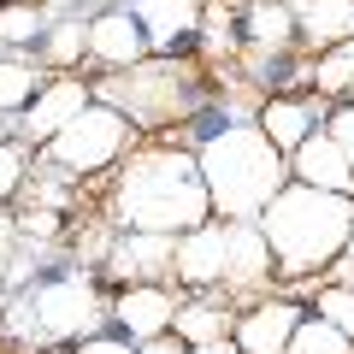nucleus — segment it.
I'll use <instances>...</instances> for the list:
<instances>
[{"label": "nucleus", "mask_w": 354, "mask_h": 354, "mask_svg": "<svg viewBox=\"0 0 354 354\" xmlns=\"http://www.w3.org/2000/svg\"><path fill=\"white\" fill-rule=\"evenodd\" d=\"M113 218H118V230H153V236H183V230L207 225L213 201H207V177L195 165V153L136 148L124 160V171H118Z\"/></svg>", "instance_id": "1"}, {"label": "nucleus", "mask_w": 354, "mask_h": 354, "mask_svg": "<svg viewBox=\"0 0 354 354\" xmlns=\"http://www.w3.org/2000/svg\"><path fill=\"white\" fill-rule=\"evenodd\" d=\"M272 248L278 278H313L319 266L342 260L354 230V195H330V189H307V183H283L266 213L254 218Z\"/></svg>", "instance_id": "2"}, {"label": "nucleus", "mask_w": 354, "mask_h": 354, "mask_svg": "<svg viewBox=\"0 0 354 354\" xmlns=\"http://www.w3.org/2000/svg\"><path fill=\"white\" fill-rule=\"evenodd\" d=\"M195 165L207 177V201L218 218H260L266 201L290 183V160H283L260 124H225L195 148Z\"/></svg>", "instance_id": "3"}, {"label": "nucleus", "mask_w": 354, "mask_h": 354, "mask_svg": "<svg viewBox=\"0 0 354 354\" xmlns=\"http://www.w3.org/2000/svg\"><path fill=\"white\" fill-rule=\"evenodd\" d=\"M88 88H95V101L118 106L130 124H165V118L195 106V71H183L171 59H153V65L142 59L130 71H113L106 83H88Z\"/></svg>", "instance_id": "4"}, {"label": "nucleus", "mask_w": 354, "mask_h": 354, "mask_svg": "<svg viewBox=\"0 0 354 354\" xmlns=\"http://www.w3.org/2000/svg\"><path fill=\"white\" fill-rule=\"evenodd\" d=\"M12 319L24 337L36 342H59V337H88V330L101 325V295L83 272H59V278L36 283L12 301Z\"/></svg>", "instance_id": "5"}, {"label": "nucleus", "mask_w": 354, "mask_h": 354, "mask_svg": "<svg viewBox=\"0 0 354 354\" xmlns=\"http://www.w3.org/2000/svg\"><path fill=\"white\" fill-rule=\"evenodd\" d=\"M130 136H136V124H130L118 106L88 101L53 142H41V153H48V165H59V171H106V165L130 148Z\"/></svg>", "instance_id": "6"}, {"label": "nucleus", "mask_w": 354, "mask_h": 354, "mask_svg": "<svg viewBox=\"0 0 354 354\" xmlns=\"http://www.w3.org/2000/svg\"><path fill=\"white\" fill-rule=\"evenodd\" d=\"M225 260H230V225H213V218L183 230L171 248V272L189 290H218L225 283Z\"/></svg>", "instance_id": "7"}, {"label": "nucleus", "mask_w": 354, "mask_h": 354, "mask_svg": "<svg viewBox=\"0 0 354 354\" xmlns=\"http://www.w3.org/2000/svg\"><path fill=\"white\" fill-rule=\"evenodd\" d=\"M88 59L106 65V71H130V65L148 59V36H142L136 12H130L124 0L88 18Z\"/></svg>", "instance_id": "8"}, {"label": "nucleus", "mask_w": 354, "mask_h": 354, "mask_svg": "<svg viewBox=\"0 0 354 354\" xmlns=\"http://www.w3.org/2000/svg\"><path fill=\"white\" fill-rule=\"evenodd\" d=\"M124 6L136 12L148 53H160V59L189 48V36H201V0H124Z\"/></svg>", "instance_id": "9"}, {"label": "nucleus", "mask_w": 354, "mask_h": 354, "mask_svg": "<svg viewBox=\"0 0 354 354\" xmlns=\"http://www.w3.org/2000/svg\"><path fill=\"white\" fill-rule=\"evenodd\" d=\"M171 248H177V236L124 230V236H113V248H106V278H118V283H153V278L171 272Z\"/></svg>", "instance_id": "10"}, {"label": "nucleus", "mask_w": 354, "mask_h": 354, "mask_svg": "<svg viewBox=\"0 0 354 354\" xmlns=\"http://www.w3.org/2000/svg\"><path fill=\"white\" fill-rule=\"evenodd\" d=\"M113 319H118V330H124L130 342H153V337L171 330L177 301H171L165 283H124V295L113 301Z\"/></svg>", "instance_id": "11"}, {"label": "nucleus", "mask_w": 354, "mask_h": 354, "mask_svg": "<svg viewBox=\"0 0 354 354\" xmlns=\"http://www.w3.org/2000/svg\"><path fill=\"white\" fill-rule=\"evenodd\" d=\"M290 177L307 183V189H330V195H354V171H348V153L337 148L330 130H313L301 148L290 153Z\"/></svg>", "instance_id": "12"}, {"label": "nucleus", "mask_w": 354, "mask_h": 354, "mask_svg": "<svg viewBox=\"0 0 354 354\" xmlns=\"http://www.w3.org/2000/svg\"><path fill=\"white\" fill-rule=\"evenodd\" d=\"M95 101V88L77 83V77H59V83H41V95L24 106V136L30 142H53L65 124H71L83 106Z\"/></svg>", "instance_id": "13"}, {"label": "nucleus", "mask_w": 354, "mask_h": 354, "mask_svg": "<svg viewBox=\"0 0 354 354\" xmlns=\"http://www.w3.org/2000/svg\"><path fill=\"white\" fill-rule=\"evenodd\" d=\"M301 319L307 313L295 301H283V295H278V301H260V307H248V313L236 319V348L242 354H283Z\"/></svg>", "instance_id": "14"}, {"label": "nucleus", "mask_w": 354, "mask_h": 354, "mask_svg": "<svg viewBox=\"0 0 354 354\" xmlns=\"http://www.w3.org/2000/svg\"><path fill=\"white\" fill-rule=\"evenodd\" d=\"M272 278V248H266L254 218H230V260H225V283L218 290H260Z\"/></svg>", "instance_id": "15"}, {"label": "nucleus", "mask_w": 354, "mask_h": 354, "mask_svg": "<svg viewBox=\"0 0 354 354\" xmlns=\"http://www.w3.org/2000/svg\"><path fill=\"white\" fill-rule=\"evenodd\" d=\"M295 6V36L313 53L354 41V0H290Z\"/></svg>", "instance_id": "16"}, {"label": "nucleus", "mask_w": 354, "mask_h": 354, "mask_svg": "<svg viewBox=\"0 0 354 354\" xmlns=\"http://www.w3.org/2000/svg\"><path fill=\"white\" fill-rule=\"evenodd\" d=\"M254 124H260L266 142L290 160V153L319 130V106H313V101H290V95H272V101L260 106V118H254Z\"/></svg>", "instance_id": "17"}, {"label": "nucleus", "mask_w": 354, "mask_h": 354, "mask_svg": "<svg viewBox=\"0 0 354 354\" xmlns=\"http://www.w3.org/2000/svg\"><path fill=\"white\" fill-rule=\"evenodd\" d=\"M242 41H248L254 53H272V59H278L295 41V6L290 0H254L248 18H242Z\"/></svg>", "instance_id": "18"}, {"label": "nucleus", "mask_w": 354, "mask_h": 354, "mask_svg": "<svg viewBox=\"0 0 354 354\" xmlns=\"http://www.w3.org/2000/svg\"><path fill=\"white\" fill-rule=\"evenodd\" d=\"M171 337H177V342H189V348L218 342V337H230V313H225L218 301H189V307H177Z\"/></svg>", "instance_id": "19"}, {"label": "nucleus", "mask_w": 354, "mask_h": 354, "mask_svg": "<svg viewBox=\"0 0 354 354\" xmlns=\"http://www.w3.org/2000/svg\"><path fill=\"white\" fill-rule=\"evenodd\" d=\"M36 48H41V59H48L53 71H71V65L88 53V24L77 12H65V18H53V24H48V36H41Z\"/></svg>", "instance_id": "20"}, {"label": "nucleus", "mask_w": 354, "mask_h": 354, "mask_svg": "<svg viewBox=\"0 0 354 354\" xmlns=\"http://www.w3.org/2000/svg\"><path fill=\"white\" fill-rule=\"evenodd\" d=\"M48 6L36 0H12V6H0V48H30V41L48 36Z\"/></svg>", "instance_id": "21"}, {"label": "nucleus", "mask_w": 354, "mask_h": 354, "mask_svg": "<svg viewBox=\"0 0 354 354\" xmlns=\"http://www.w3.org/2000/svg\"><path fill=\"white\" fill-rule=\"evenodd\" d=\"M36 95H41V65L0 59V118H6V113H24Z\"/></svg>", "instance_id": "22"}, {"label": "nucleus", "mask_w": 354, "mask_h": 354, "mask_svg": "<svg viewBox=\"0 0 354 354\" xmlns=\"http://www.w3.org/2000/svg\"><path fill=\"white\" fill-rule=\"evenodd\" d=\"M283 354H354V342L342 337L330 319H319V313H307L301 325H295V337H290V348Z\"/></svg>", "instance_id": "23"}, {"label": "nucleus", "mask_w": 354, "mask_h": 354, "mask_svg": "<svg viewBox=\"0 0 354 354\" xmlns=\"http://www.w3.org/2000/svg\"><path fill=\"white\" fill-rule=\"evenodd\" d=\"M307 83H313L319 95H342V88H354V41L325 48V53L313 59V71H307Z\"/></svg>", "instance_id": "24"}, {"label": "nucleus", "mask_w": 354, "mask_h": 354, "mask_svg": "<svg viewBox=\"0 0 354 354\" xmlns=\"http://www.w3.org/2000/svg\"><path fill=\"white\" fill-rule=\"evenodd\" d=\"M201 36H207V48L213 53H236V18L225 12V0H201Z\"/></svg>", "instance_id": "25"}, {"label": "nucleus", "mask_w": 354, "mask_h": 354, "mask_svg": "<svg viewBox=\"0 0 354 354\" xmlns=\"http://www.w3.org/2000/svg\"><path fill=\"white\" fill-rule=\"evenodd\" d=\"M313 313L330 319V325L354 342V283H330V290H319V307H313Z\"/></svg>", "instance_id": "26"}, {"label": "nucleus", "mask_w": 354, "mask_h": 354, "mask_svg": "<svg viewBox=\"0 0 354 354\" xmlns=\"http://www.w3.org/2000/svg\"><path fill=\"white\" fill-rule=\"evenodd\" d=\"M18 189H24V148L0 142V201H12Z\"/></svg>", "instance_id": "27"}, {"label": "nucleus", "mask_w": 354, "mask_h": 354, "mask_svg": "<svg viewBox=\"0 0 354 354\" xmlns=\"http://www.w3.org/2000/svg\"><path fill=\"white\" fill-rule=\"evenodd\" d=\"M325 130H330V136H337V148L348 153V171H354V106H337Z\"/></svg>", "instance_id": "28"}, {"label": "nucleus", "mask_w": 354, "mask_h": 354, "mask_svg": "<svg viewBox=\"0 0 354 354\" xmlns=\"http://www.w3.org/2000/svg\"><path fill=\"white\" fill-rule=\"evenodd\" d=\"M77 354H136V342L130 337H83Z\"/></svg>", "instance_id": "29"}, {"label": "nucleus", "mask_w": 354, "mask_h": 354, "mask_svg": "<svg viewBox=\"0 0 354 354\" xmlns=\"http://www.w3.org/2000/svg\"><path fill=\"white\" fill-rule=\"evenodd\" d=\"M53 230H59V218H53V213H30V218H18V236H36V242H48L53 236Z\"/></svg>", "instance_id": "30"}, {"label": "nucleus", "mask_w": 354, "mask_h": 354, "mask_svg": "<svg viewBox=\"0 0 354 354\" xmlns=\"http://www.w3.org/2000/svg\"><path fill=\"white\" fill-rule=\"evenodd\" d=\"M136 354H189V342H177L171 330H165V337H153V342H136Z\"/></svg>", "instance_id": "31"}, {"label": "nucleus", "mask_w": 354, "mask_h": 354, "mask_svg": "<svg viewBox=\"0 0 354 354\" xmlns=\"http://www.w3.org/2000/svg\"><path fill=\"white\" fill-rule=\"evenodd\" d=\"M337 283H354V230H348V248H342V260H337Z\"/></svg>", "instance_id": "32"}, {"label": "nucleus", "mask_w": 354, "mask_h": 354, "mask_svg": "<svg viewBox=\"0 0 354 354\" xmlns=\"http://www.w3.org/2000/svg\"><path fill=\"white\" fill-rule=\"evenodd\" d=\"M189 354H242V348H236V337H218V342H201V348H189Z\"/></svg>", "instance_id": "33"}, {"label": "nucleus", "mask_w": 354, "mask_h": 354, "mask_svg": "<svg viewBox=\"0 0 354 354\" xmlns=\"http://www.w3.org/2000/svg\"><path fill=\"white\" fill-rule=\"evenodd\" d=\"M106 6H118V0H71V12H106Z\"/></svg>", "instance_id": "34"}, {"label": "nucleus", "mask_w": 354, "mask_h": 354, "mask_svg": "<svg viewBox=\"0 0 354 354\" xmlns=\"http://www.w3.org/2000/svg\"><path fill=\"white\" fill-rule=\"evenodd\" d=\"M0 301H6V266H0Z\"/></svg>", "instance_id": "35"}]
</instances>
